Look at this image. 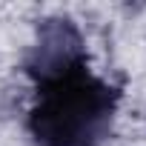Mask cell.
Masks as SVG:
<instances>
[{"label": "cell", "instance_id": "obj_1", "mask_svg": "<svg viewBox=\"0 0 146 146\" xmlns=\"http://www.w3.org/2000/svg\"><path fill=\"white\" fill-rule=\"evenodd\" d=\"M29 132L40 146H98L109 137L120 89L92 75L86 63L37 78Z\"/></svg>", "mask_w": 146, "mask_h": 146}, {"label": "cell", "instance_id": "obj_2", "mask_svg": "<svg viewBox=\"0 0 146 146\" xmlns=\"http://www.w3.org/2000/svg\"><path fill=\"white\" fill-rule=\"evenodd\" d=\"M78 63H86V46H83V37L75 29V23L66 17L43 20L37 29V43L26 63L29 75L37 80V78L54 75V72H63Z\"/></svg>", "mask_w": 146, "mask_h": 146}]
</instances>
